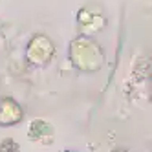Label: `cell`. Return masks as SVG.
<instances>
[{
	"instance_id": "1",
	"label": "cell",
	"mask_w": 152,
	"mask_h": 152,
	"mask_svg": "<svg viewBox=\"0 0 152 152\" xmlns=\"http://www.w3.org/2000/svg\"><path fill=\"white\" fill-rule=\"evenodd\" d=\"M20 115H22V112H20V108L15 104V101H11V99H4L2 101V104H0V121L4 125L18 121Z\"/></svg>"
},
{
	"instance_id": "2",
	"label": "cell",
	"mask_w": 152,
	"mask_h": 152,
	"mask_svg": "<svg viewBox=\"0 0 152 152\" xmlns=\"http://www.w3.org/2000/svg\"><path fill=\"white\" fill-rule=\"evenodd\" d=\"M17 150H18V145L15 143L13 139H6V141H2L0 152H17Z\"/></svg>"
}]
</instances>
